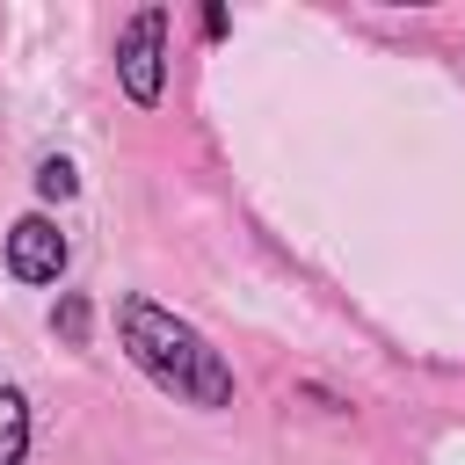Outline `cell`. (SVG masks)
I'll use <instances>...</instances> for the list:
<instances>
[{
	"label": "cell",
	"instance_id": "obj_1",
	"mask_svg": "<svg viewBox=\"0 0 465 465\" xmlns=\"http://www.w3.org/2000/svg\"><path fill=\"white\" fill-rule=\"evenodd\" d=\"M116 327H124L131 363H138L153 385H167L174 400H189V407H225V400H232L225 356H218L189 320L160 312L153 298H124V305H116Z\"/></svg>",
	"mask_w": 465,
	"mask_h": 465
},
{
	"label": "cell",
	"instance_id": "obj_2",
	"mask_svg": "<svg viewBox=\"0 0 465 465\" xmlns=\"http://www.w3.org/2000/svg\"><path fill=\"white\" fill-rule=\"evenodd\" d=\"M160 36H167V15L160 7H145L131 29H124V94L138 102V109H153L160 102Z\"/></svg>",
	"mask_w": 465,
	"mask_h": 465
},
{
	"label": "cell",
	"instance_id": "obj_3",
	"mask_svg": "<svg viewBox=\"0 0 465 465\" xmlns=\"http://www.w3.org/2000/svg\"><path fill=\"white\" fill-rule=\"evenodd\" d=\"M7 269H15L22 283H58V269H65L58 225H51V218H22V225L7 232Z\"/></svg>",
	"mask_w": 465,
	"mask_h": 465
},
{
	"label": "cell",
	"instance_id": "obj_4",
	"mask_svg": "<svg viewBox=\"0 0 465 465\" xmlns=\"http://www.w3.org/2000/svg\"><path fill=\"white\" fill-rule=\"evenodd\" d=\"M22 443H29V407L15 385H0V465H22Z\"/></svg>",
	"mask_w": 465,
	"mask_h": 465
},
{
	"label": "cell",
	"instance_id": "obj_5",
	"mask_svg": "<svg viewBox=\"0 0 465 465\" xmlns=\"http://www.w3.org/2000/svg\"><path fill=\"white\" fill-rule=\"evenodd\" d=\"M36 189H44V196H73V167H65V160H44V167H36Z\"/></svg>",
	"mask_w": 465,
	"mask_h": 465
}]
</instances>
